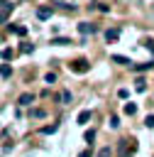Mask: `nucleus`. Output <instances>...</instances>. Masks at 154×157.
Returning a JSON list of instances; mask_svg holds the SVG:
<instances>
[{
    "label": "nucleus",
    "instance_id": "f257e3e1",
    "mask_svg": "<svg viewBox=\"0 0 154 157\" xmlns=\"http://www.w3.org/2000/svg\"><path fill=\"white\" fill-rule=\"evenodd\" d=\"M134 152H137V142L134 140H127V137L117 140V157H132Z\"/></svg>",
    "mask_w": 154,
    "mask_h": 157
},
{
    "label": "nucleus",
    "instance_id": "f03ea898",
    "mask_svg": "<svg viewBox=\"0 0 154 157\" xmlns=\"http://www.w3.org/2000/svg\"><path fill=\"white\" fill-rule=\"evenodd\" d=\"M12 2H7V0H0V25H5L7 22V17H10V12H12Z\"/></svg>",
    "mask_w": 154,
    "mask_h": 157
},
{
    "label": "nucleus",
    "instance_id": "7ed1b4c3",
    "mask_svg": "<svg viewBox=\"0 0 154 157\" xmlns=\"http://www.w3.org/2000/svg\"><path fill=\"white\" fill-rule=\"evenodd\" d=\"M68 66H71V71H76V74H86V71L90 69V64H88L86 59H76V61H71Z\"/></svg>",
    "mask_w": 154,
    "mask_h": 157
},
{
    "label": "nucleus",
    "instance_id": "20e7f679",
    "mask_svg": "<svg viewBox=\"0 0 154 157\" xmlns=\"http://www.w3.org/2000/svg\"><path fill=\"white\" fill-rule=\"evenodd\" d=\"M78 32L86 37V34H93V32H98V27H95V25H90V22H78Z\"/></svg>",
    "mask_w": 154,
    "mask_h": 157
},
{
    "label": "nucleus",
    "instance_id": "39448f33",
    "mask_svg": "<svg viewBox=\"0 0 154 157\" xmlns=\"http://www.w3.org/2000/svg\"><path fill=\"white\" fill-rule=\"evenodd\" d=\"M32 103H34V93H22V96L17 98V105H22V108H24V105H32Z\"/></svg>",
    "mask_w": 154,
    "mask_h": 157
},
{
    "label": "nucleus",
    "instance_id": "423d86ee",
    "mask_svg": "<svg viewBox=\"0 0 154 157\" xmlns=\"http://www.w3.org/2000/svg\"><path fill=\"white\" fill-rule=\"evenodd\" d=\"M51 12H54L51 7H37V17H39V20H49Z\"/></svg>",
    "mask_w": 154,
    "mask_h": 157
},
{
    "label": "nucleus",
    "instance_id": "0eeeda50",
    "mask_svg": "<svg viewBox=\"0 0 154 157\" xmlns=\"http://www.w3.org/2000/svg\"><path fill=\"white\" fill-rule=\"evenodd\" d=\"M59 130V123H51V125H44V128H39V132L42 135H54Z\"/></svg>",
    "mask_w": 154,
    "mask_h": 157
},
{
    "label": "nucleus",
    "instance_id": "6e6552de",
    "mask_svg": "<svg viewBox=\"0 0 154 157\" xmlns=\"http://www.w3.org/2000/svg\"><path fill=\"white\" fill-rule=\"evenodd\" d=\"M110 59H112V61H115V64H122V66H130V64H132V61H130V59H127V56H122V54H112V56H110Z\"/></svg>",
    "mask_w": 154,
    "mask_h": 157
},
{
    "label": "nucleus",
    "instance_id": "1a4fd4ad",
    "mask_svg": "<svg viewBox=\"0 0 154 157\" xmlns=\"http://www.w3.org/2000/svg\"><path fill=\"white\" fill-rule=\"evenodd\" d=\"M134 91H137V93H144V91H147V83H144V78H142V76H137V78H134Z\"/></svg>",
    "mask_w": 154,
    "mask_h": 157
},
{
    "label": "nucleus",
    "instance_id": "9d476101",
    "mask_svg": "<svg viewBox=\"0 0 154 157\" xmlns=\"http://www.w3.org/2000/svg\"><path fill=\"white\" fill-rule=\"evenodd\" d=\"M88 120H90V110H81V113H78V118H76V123H78V125H86Z\"/></svg>",
    "mask_w": 154,
    "mask_h": 157
},
{
    "label": "nucleus",
    "instance_id": "9b49d317",
    "mask_svg": "<svg viewBox=\"0 0 154 157\" xmlns=\"http://www.w3.org/2000/svg\"><path fill=\"white\" fill-rule=\"evenodd\" d=\"M10 32H15L17 37H24V34H27V27H22V25H10Z\"/></svg>",
    "mask_w": 154,
    "mask_h": 157
},
{
    "label": "nucleus",
    "instance_id": "f8f14e48",
    "mask_svg": "<svg viewBox=\"0 0 154 157\" xmlns=\"http://www.w3.org/2000/svg\"><path fill=\"white\" fill-rule=\"evenodd\" d=\"M51 44H56V47H66V44H73V42L66 39V37H51Z\"/></svg>",
    "mask_w": 154,
    "mask_h": 157
},
{
    "label": "nucleus",
    "instance_id": "ddd939ff",
    "mask_svg": "<svg viewBox=\"0 0 154 157\" xmlns=\"http://www.w3.org/2000/svg\"><path fill=\"white\" fill-rule=\"evenodd\" d=\"M0 76H2V78H10V76H12V66H10V64H0Z\"/></svg>",
    "mask_w": 154,
    "mask_h": 157
},
{
    "label": "nucleus",
    "instance_id": "4468645a",
    "mask_svg": "<svg viewBox=\"0 0 154 157\" xmlns=\"http://www.w3.org/2000/svg\"><path fill=\"white\" fill-rule=\"evenodd\" d=\"M59 101H61L64 105H66V103H71V91H68V88H64V91L59 93Z\"/></svg>",
    "mask_w": 154,
    "mask_h": 157
},
{
    "label": "nucleus",
    "instance_id": "2eb2a0df",
    "mask_svg": "<svg viewBox=\"0 0 154 157\" xmlns=\"http://www.w3.org/2000/svg\"><path fill=\"white\" fill-rule=\"evenodd\" d=\"M122 110H125V115H134L137 113V103H125Z\"/></svg>",
    "mask_w": 154,
    "mask_h": 157
},
{
    "label": "nucleus",
    "instance_id": "dca6fc26",
    "mask_svg": "<svg viewBox=\"0 0 154 157\" xmlns=\"http://www.w3.org/2000/svg\"><path fill=\"white\" fill-rule=\"evenodd\" d=\"M152 66H154V59H152V61H147V64H137V66H134V71H137V74H142V71H149Z\"/></svg>",
    "mask_w": 154,
    "mask_h": 157
},
{
    "label": "nucleus",
    "instance_id": "f3484780",
    "mask_svg": "<svg viewBox=\"0 0 154 157\" xmlns=\"http://www.w3.org/2000/svg\"><path fill=\"white\" fill-rule=\"evenodd\" d=\"M117 37H120V29H108V32H105V39H108V42H115Z\"/></svg>",
    "mask_w": 154,
    "mask_h": 157
},
{
    "label": "nucleus",
    "instance_id": "a211bd4d",
    "mask_svg": "<svg viewBox=\"0 0 154 157\" xmlns=\"http://www.w3.org/2000/svg\"><path fill=\"white\" fill-rule=\"evenodd\" d=\"M20 52H22V54H32V52H34V44H27V42H22Z\"/></svg>",
    "mask_w": 154,
    "mask_h": 157
},
{
    "label": "nucleus",
    "instance_id": "6ab92c4d",
    "mask_svg": "<svg viewBox=\"0 0 154 157\" xmlns=\"http://www.w3.org/2000/svg\"><path fill=\"white\" fill-rule=\"evenodd\" d=\"M32 118H46V110L44 108H34L32 110Z\"/></svg>",
    "mask_w": 154,
    "mask_h": 157
},
{
    "label": "nucleus",
    "instance_id": "aec40b11",
    "mask_svg": "<svg viewBox=\"0 0 154 157\" xmlns=\"http://www.w3.org/2000/svg\"><path fill=\"white\" fill-rule=\"evenodd\" d=\"M98 157H112V150L110 147H100L98 150Z\"/></svg>",
    "mask_w": 154,
    "mask_h": 157
},
{
    "label": "nucleus",
    "instance_id": "412c9836",
    "mask_svg": "<svg viewBox=\"0 0 154 157\" xmlns=\"http://www.w3.org/2000/svg\"><path fill=\"white\" fill-rule=\"evenodd\" d=\"M144 125H147L149 130H154V115H147V118H144Z\"/></svg>",
    "mask_w": 154,
    "mask_h": 157
},
{
    "label": "nucleus",
    "instance_id": "4be33fe9",
    "mask_svg": "<svg viewBox=\"0 0 154 157\" xmlns=\"http://www.w3.org/2000/svg\"><path fill=\"white\" fill-rule=\"evenodd\" d=\"M10 56H12V49H2V52H0V59H5V61H7Z\"/></svg>",
    "mask_w": 154,
    "mask_h": 157
},
{
    "label": "nucleus",
    "instance_id": "5701e85b",
    "mask_svg": "<svg viewBox=\"0 0 154 157\" xmlns=\"http://www.w3.org/2000/svg\"><path fill=\"white\" fill-rule=\"evenodd\" d=\"M44 81H46V83H54V81H56V74H51V71H49V74L44 76Z\"/></svg>",
    "mask_w": 154,
    "mask_h": 157
},
{
    "label": "nucleus",
    "instance_id": "b1692460",
    "mask_svg": "<svg viewBox=\"0 0 154 157\" xmlns=\"http://www.w3.org/2000/svg\"><path fill=\"white\" fill-rule=\"evenodd\" d=\"M120 125V118L117 115H110V128H117Z\"/></svg>",
    "mask_w": 154,
    "mask_h": 157
},
{
    "label": "nucleus",
    "instance_id": "393cba45",
    "mask_svg": "<svg viewBox=\"0 0 154 157\" xmlns=\"http://www.w3.org/2000/svg\"><path fill=\"white\" fill-rule=\"evenodd\" d=\"M93 137H95V130H86V142H93Z\"/></svg>",
    "mask_w": 154,
    "mask_h": 157
},
{
    "label": "nucleus",
    "instance_id": "a878e982",
    "mask_svg": "<svg viewBox=\"0 0 154 157\" xmlns=\"http://www.w3.org/2000/svg\"><path fill=\"white\" fill-rule=\"evenodd\" d=\"M56 5H59V7H64V10H76L71 2H56Z\"/></svg>",
    "mask_w": 154,
    "mask_h": 157
},
{
    "label": "nucleus",
    "instance_id": "bb28decb",
    "mask_svg": "<svg viewBox=\"0 0 154 157\" xmlns=\"http://www.w3.org/2000/svg\"><path fill=\"white\" fill-rule=\"evenodd\" d=\"M144 47H147V49L154 54V39H147V42H144Z\"/></svg>",
    "mask_w": 154,
    "mask_h": 157
},
{
    "label": "nucleus",
    "instance_id": "cd10ccee",
    "mask_svg": "<svg viewBox=\"0 0 154 157\" xmlns=\"http://www.w3.org/2000/svg\"><path fill=\"white\" fill-rule=\"evenodd\" d=\"M117 96H120V98H127V96H130V91H127V88H120V91H117Z\"/></svg>",
    "mask_w": 154,
    "mask_h": 157
},
{
    "label": "nucleus",
    "instance_id": "c85d7f7f",
    "mask_svg": "<svg viewBox=\"0 0 154 157\" xmlns=\"http://www.w3.org/2000/svg\"><path fill=\"white\" fill-rule=\"evenodd\" d=\"M78 157H90V152H88V150H83V152H81Z\"/></svg>",
    "mask_w": 154,
    "mask_h": 157
}]
</instances>
